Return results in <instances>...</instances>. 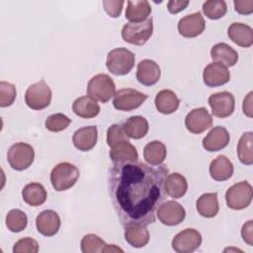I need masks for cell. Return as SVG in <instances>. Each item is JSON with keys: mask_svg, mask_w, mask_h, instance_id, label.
Wrapping results in <instances>:
<instances>
[{"mask_svg": "<svg viewBox=\"0 0 253 253\" xmlns=\"http://www.w3.org/2000/svg\"><path fill=\"white\" fill-rule=\"evenodd\" d=\"M169 174L163 165L143 162L118 164L108 173V190L121 223L148 225L165 199L164 182Z\"/></svg>", "mask_w": 253, "mask_h": 253, "instance_id": "cell-1", "label": "cell"}, {"mask_svg": "<svg viewBox=\"0 0 253 253\" xmlns=\"http://www.w3.org/2000/svg\"><path fill=\"white\" fill-rule=\"evenodd\" d=\"M135 56L126 47H118L109 51L106 59L108 70L117 76L126 75L134 66Z\"/></svg>", "mask_w": 253, "mask_h": 253, "instance_id": "cell-2", "label": "cell"}, {"mask_svg": "<svg viewBox=\"0 0 253 253\" xmlns=\"http://www.w3.org/2000/svg\"><path fill=\"white\" fill-rule=\"evenodd\" d=\"M79 176V169L75 165L69 162H60L52 168L50 182L55 191H66L75 185Z\"/></svg>", "mask_w": 253, "mask_h": 253, "instance_id": "cell-3", "label": "cell"}, {"mask_svg": "<svg viewBox=\"0 0 253 253\" xmlns=\"http://www.w3.org/2000/svg\"><path fill=\"white\" fill-rule=\"evenodd\" d=\"M116 93V85L113 79L105 73L93 76L87 85V94L95 101L107 103Z\"/></svg>", "mask_w": 253, "mask_h": 253, "instance_id": "cell-4", "label": "cell"}, {"mask_svg": "<svg viewBox=\"0 0 253 253\" xmlns=\"http://www.w3.org/2000/svg\"><path fill=\"white\" fill-rule=\"evenodd\" d=\"M153 21L152 18L139 23H126L122 29V38L125 42L135 44L143 45L152 36Z\"/></svg>", "mask_w": 253, "mask_h": 253, "instance_id": "cell-5", "label": "cell"}, {"mask_svg": "<svg viewBox=\"0 0 253 253\" xmlns=\"http://www.w3.org/2000/svg\"><path fill=\"white\" fill-rule=\"evenodd\" d=\"M252 198V186L247 181H241L232 185L225 193V202L227 207L235 211L247 208L251 204Z\"/></svg>", "mask_w": 253, "mask_h": 253, "instance_id": "cell-6", "label": "cell"}, {"mask_svg": "<svg viewBox=\"0 0 253 253\" xmlns=\"http://www.w3.org/2000/svg\"><path fill=\"white\" fill-rule=\"evenodd\" d=\"M52 92L44 80L30 85L25 93V102L33 110H42L49 106Z\"/></svg>", "mask_w": 253, "mask_h": 253, "instance_id": "cell-7", "label": "cell"}, {"mask_svg": "<svg viewBox=\"0 0 253 253\" xmlns=\"http://www.w3.org/2000/svg\"><path fill=\"white\" fill-rule=\"evenodd\" d=\"M35 159V150L32 145L25 142L13 144L7 153V160L11 168L17 171L28 169Z\"/></svg>", "mask_w": 253, "mask_h": 253, "instance_id": "cell-8", "label": "cell"}, {"mask_svg": "<svg viewBox=\"0 0 253 253\" xmlns=\"http://www.w3.org/2000/svg\"><path fill=\"white\" fill-rule=\"evenodd\" d=\"M147 99V95L132 88H124L117 91L114 95L113 105L115 109L129 112L140 107Z\"/></svg>", "mask_w": 253, "mask_h": 253, "instance_id": "cell-9", "label": "cell"}, {"mask_svg": "<svg viewBox=\"0 0 253 253\" xmlns=\"http://www.w3.org/2000/svg\"><path fill=\"white\" fill-rule=\"evenodd\" d=\"M202 244V234L195 228H186L172 239V248L178 253H192Z\"/></svg>", "mask_w": 253, "mask_h": 253, "instance_id": "cell-10", "label": "cell"}, {"mask_svg": "<svg viewBox=\"0 0 253 253\" xmlns=\"http://www.w3.org/2000/svg\"><path fill=\"white\" fill-rule=\"evenodd\" d=\"M156 215L159 221L164 225L174 226L185 219L186 211L178 202L166 201L160 204Z\"/></svg>", "mask_w": 253, "mask_h": 253, "instance_id": "cell-11", "label": "cell"}, {"mask_svg": "<svg viewBox=\"0 0 253 253\" xmlns=\"http://www.w3.org/2000/svg\"><path fill=\"white\" fill-rule=\"evenodd\" d=\"M209 105L214 117L227 118L234 112L235 99L230 92L222 91L211 94L209 97Z\"/></svg>", "mask_w": 253, "mask_h": 253, "instance_id": "cell-12", "label": "cell"}, {"mask_svg": "<svg viewBox=\"0 0 253 253\" xmlns=\"http://www.w3.org/2000/svg\"><path fill=\"white\" fill-rule=\"evenodd\" d=\"M212 126V118L209 111L204 108L193 109L185 118L186 128L195 134L204 132Z\"/></svg>", "mask_w": 253, "mask_h": 253, "instance_id": "cell-13", "label": "cell"}, {"mask_svg": "<svg viewBox=\"0 0 253 253\" xmlns=\"http://www.w3.org/2000/svg\"><path fill=\"white\" fill-rule=\"evenodd\" d=\"M206 28V22L201 12L187 15L178 23L179 34L184 38H195L200 36Z\"/></svg>", "mask_w": 253, "mask_h": 253, "instance_id": "cell-14", "label": "cell"}, {"mask_svg": "<svg viewBox=\"0 0 253 253\" xmlns=\"http://www.w3.org/2000/svg\"><path fill=\"white\" fill-rule=\"evenodd\" d=\"M204 83L209 87H218L226 84L230 79V73L226 66L218 62L208 64L203 72Z\"/></svg>", "mask_w": 253, "mask_h": 253, "instance_id": "cell-15", "label": "cell"}, {"mask_svg": "<svg viewBox=\"0 0 253 253\" xmlns=\"http://www.w3.org/2000/svg\"><path fill=\"white\" fill-rule=\"evenodd\" d=\"M60 223L61 221L58 213L52 210L42 211L36 218L37 229L44 236L55 235L60 228Z\"/></svg>", "mask_w": 253, "mask_h": 253, "instance_id": "cell-16", "label": "cell"}, {"mask_svg": "<svg viewBox=\"0 0 253 253\" xmlns=\"http://www.w3.org/2000/svg\"><path fill=\"white\" fill-rule=\"evenodd\" d=\"M161 75V70L154 60L143 59L137 64L136 79L144 86H152L156 84Z\"/></svg>", "mask_w": 253, "mask_h": 253, "instance_id": "cell-17", "label": "cell"}, {"mask_svg": "<svg viewBox=\"0 0 253 253\" xmlns=\"http://www.w3.org/2000/svg\"><path fill=\"white\" fill-rule=\"evenodd\" d=\"M109 155L114 165L134 163L138 160L137 150L128 140L123 141L114 147H111Z\"/></svg>", "mask_w": 253, "mask_h": 253, "instance_id": "cell-18", "label": "cell"}, {"mask_svg": "<svg viewBox=\"0 0 253 253\" xmlns=\"http://www.w3.org/2000/svg\"><path fill=\"white\" fill-rule=\"evenodd\" d=\"M229 140L230 136L225 127L220 126H214L203 139V147L210 152L219 151L227 146Z\"/></svg>", "mask_w": 253, "mask_h": 253, "instance_id": "cell-19", "label": "cell"}, {"mask_svg": "<svg viewBox=\"0 0 253 253\" xmlns=\"http://www.w3.org/2000/svg\"><path fill=\"white\" fill-rule=\"evenodd\" d=\"M83 253H105V252H124L123 249L115 244H107L101 237L89 233L83 236L80 243Z\"/></svg>", "mask_w": 253, "mask_h": 253, "instance_id": "cell-20", "label": "cell"}, {"mask_svg": "<svg viewBox=\"0 0 253 253\" xmlns=\"http://www.w3.org/2000/svg\"><path fill=\"white\" fill-rule=\"evenodd\" d=\"M98 129L95 126H83L77 129L72 136L74 146L80 151H89L97 143Z\"/></svg>", "mask_w": 253, "mask_h": 253, "instance_id": "cell-21", "label": "cell"}, {"mask_svg": "<svg viewBox=\"0 0 253 253\" xmlns=\"http://www.w3.org/2000/svg\"><path fill=\"white\" fill-rule=\"evenodd\" d=\"M228 38L241 47H250L253 44V30L243 23H232L227 30Z\"/></svg>", "mask_w": 253, "mask_h": 253, "instance_id": "cell-22", "label": "cell"}, {"mask_svg": "<svg viewBox=\"0 0 253 253\" xmlns=\"http://www.w3.org/2000/svg\"><path fill=\"white\" fill-rule=\"evenodd\" d=\"M211 57L214 62L221 63L226 67H232L238 61L237 51L225 42L214 44L211 49Z\"/></svg>", "mask_w": 253, "mask_h": 253, "instance_id": "cell-23", "label": "cell"}, {"mask_svg": "<svg viewBox=\"0 0 253 253\" xmlns=\"http://www.w3.org/2000/svg\"><path fill=\"white\" fill-rule=\"evenodd\" d=\"M233 164L225 155H218L210 164L211 177L218 182L228 180L233 174Z\"/></svg>", "mask_w": 253, "mask_h": 253, "instance_id": "cell-24", "label": "cell"}, {"mask_svg": "<svg viewBox=\"0 0 253 253\" xmlns=\"http://www.w3.org/2000/svg\"><path fill=\"white\" fill-rule=\"evenodd\" d=\"M154 103L159 113L169 115L177 111L180 105V100L172 90L163 89L156 94Z\"/></svg>", "mask_w": 253, "mask_h": 253, "instance_id": "cell-25", "label": "cell"}, {"mask_svg": "<svg viewBox=\"0 0 253 253\" xmlns=\"http://www.w3.org/2000/svg\"><path fill=\"white\" fill-rule=\"evenodd\" d=\"M74 114L83 119H92L99 115L100 106L90 96H82L77 98L72 104Z\"/></svg>", "mask_w": 253, "mask_h": 253, "instance_id": "cell-26", "label": "cell"}, {"mask_svg": "<svg viewBox=\"0 0 253 253\" xmlns=\"http://www.w3.org/2000/svg\"><path fill=\"white\" fill-rule=\"evenodd\" d=\"M149 232L144 225L129 224L125 226V239L134 248L144 247L149 241Z\"/></svg>", "mask_w": 253, "mask_h": 253, "instance_id": "cell-27", "label": "cell"}, {"mask_svg": "<svg viewBox=\"0 0 253 253\" xmlns=\"http://www.w3.org/2000/svg\"><path fill=\"white\" fill-rule=\"evenodd\" d=\"M164 190L169 197L173 199H180L188 190L187 180L180 173L168 174L164 182Z\"/></svg>", "mask_w": 253, "mask_h": 253, "instance_id": "cell-28", "label": "cell"}, {"mask_svg": "<svg viewBox=\"0 0 253 253\" xmlns=\"http://www.w3.org/2000/svg\"><path fill=\"white\" fill-rule=\"evenodd\" d=\"M22 197L24 202L29 206L39 207L46 201L47 193L41 183L33 182L27 184L24 187L22 191Z\"/></svg>", "mask_w": 253, "mask_h": 253, "instance_id": "cell-29", "label": "cell"}, {"mask_svg": "<svg viewBox=\"0 0 253 253\" xmlns=\"http://www.w3.org/2000/svg\"><path fill=\"white\" fill-rule=\"evenodd\" d=\"M151 13V6L146 0L127 1L126 19L131 23H139L148 19Z\"/></svg>", "mask_w": 253, "mask_h": 253, "instance_id": "cell-30", "label": "cell"}, {"mask_svg": "<svg viewBox=\"0 0 253 253\" xmlns=\"http://www.w3.org/2000/svg\"><path fill=\"white\" fill-rule=\"evenodd\" d=\"M126 134L129 138L140 139L148 132V122L141 116H132L128 118L123 125Z\"/></svg>", "mask_w": 253, "mask_h": 253, "instance_id": "cell-31", "label": "cell"}, {"mask_svg": "<svg viewBox=\"0 0 253 253\" xmlns=\"http://www.w3.org/2000/svg\"><path fill=\"white\" fill-rule=\"evenodd\" d=\"M198 212L204 217H213L218 213L219 206L216 193L203 194L196 203Z\"/></svg>", "mask_w": 253, "mask_h": 253, "instance_id": "cell-32", "label": "cell"}, {"mask_svg": "<svg viewBox=\"0 0 253 253\" xmlns=\"http://www.w3.org/2000/svg\"><path fill=\"white\" fill-rule=\"evenodd\" d=\"M167 155V149L163 142L153 140L148 142L143 149V157L149 165H160L164 162Z\"/></svg>", "mask_w": 253, "mask_h": 253, "instance_id": "cell-33", "label": "cell"}, {"mask_svg": "<svg viewBox=\"0 0 253 253\" xmlns=\"http://www.w3.org/2000/svg\"><path fill=\"white\" fill-rule=\"evenodd\" d=\"M237 156L242 164H253V133L251 131L244 132L239 138L237 144Z\"/></svg>", "mask_w": 253, "mask_h": 253, "instance_id": "cell-34", "label": "cell"}, {"mask_svg": "<svg viewBox=\"0 0 253 253\" xmlns=\"http://www.w3.org/2000/svg\"><path fill=\"white\" fill-rule=\"evenodd\" d=\"M27 224L28 216L19 209L11 210L6 215V226L12 232H21L27 227Z\"/></svg>", "mask_w": 253, "mask_h": 253, "instance_id": "cell-35", "label": "cell"}, {"mask_svg": "<svg viewBox=\"0 0 253 253\" xmlns=\"http://www.w3.org/2000/svg\"><path fill=\"white\" fill-rule=\"evenodd\" d=\"M203 12L211 20L222 18L227 12V5L223 0H208L203 4Z\"/></svg>", "mask_w": 253, "mask_h": 253, "instance_id": "cell-36", "label": "cell"}, {"mask_svg": "<svg viewBox=\"0 0 253 253\" xmlns=\"http://www.w3.org/2000/svg\"><path fill=\"white\" fill-rule=\"evenodd\" d=\"M71 120L61 113H56L48 116L44 122L46 129L52 132H58L68 127Z\"/></svg>", "mask_w": 253, "mask_h": 253, "instance_id": "cell-37", "label": "cell"}, {"mask_svg": "<svg viewBox=\"0 0 253 253\" xmlns=\"http://www.w3.org/2000/svg\"><path fill=\"white\" fill-rule=\"evenodd\" d=\"M16 87L14 84L1 81L0 82V106L2 108L11 106L16 99Z\"/></svg>", "mask_w": 253, "mask_h": 253, "instance_id": "cell-38", "label": "cell"}, {"mask_svg": "<svg viewBox=\"0 0 253 253\" xmlns=\"http://www.w3.org/2000/svg\"><path fill=\"white\" fill-rule=\"evenodd\" d=\"M126 140L128 139L123 126L114 124L107 129V144L110 147H114L115 145Z\"/></svg>", "mask_w": 253, "mask_h": 253, "instance_id": "cell-39", "label": "cell"}, {"mask_svg": "<svg viewBox=\"0 0 253 253\" xmlns=\"http://www.w3.org/2000/svg\"><path fill=\"white\" fill-rule=\"evenodd\" d=\"M39 251V243L31 237H25L18 240L13 247L14 253H37Z\"/></svg>", "mask_w": 253, "mask_h": 253, "instance_id": "cell-40", "label": "cell"}, {"mask_svg": "<svg viewBox=\"0 0 253 253\" xmlns=\"http://www.w3.org/2000/svg\"><path fill=\"white\" fill-rule=\"evenodd\" d=\"M104 6V10L106 13L112 17V18H118L120 17L123 6L125 4L124 1H113V0H105L102 2Z\"/></svg>", "mask_w": 253, "mask_h": 253, "instance_id": "cell-41", "label": "cell"}, {"mask_svg": "<svg viewBox=\"0 0 253 253\" xmlns=\"http://www.w3.org/2000/svg\"><path fill=\"white\" fill-rule=\"evenodd\" d=\"M233 4H234L235 11L241 15H249L253 12V1L252 0H245V1L234 0Z\"/></svg>", "mask_w": 253, "mask_h": 253, "instance_id": "cell-42", "label": "cell"}, {"mask_svg": "<svg viewBox=\"0 0 253 253\" xmlns=\"http://www.w3.org/2000/svg\"><path fill=\"white\" fill-rule=\"evenodd\" d=\"M241 236L248 245H253V221L251 219L243 224L241 229Z\"/></svg>", "mask_w": 253, "mask_h": 253, "instance_id": "cell-43", "label": "cell"}, {"mask_svg": "<svg viewBox=\"0 0 253 253\" xmlns=\"http://www.w3.org/2000/svg\"><path fill=\"white\" fill-rule=\"evenodd\" d=\"M189 3V0H170L167 3V9L171 14H177L187 8Z\"/></svg>", "mask_w": 253, "mask_h": 253, "instance_id": "cell-44", "label": "cell"}, {"mask_svg": "<svg viewBox=\"0 0 253 253\" xmlns=\"http://www.w3.org/2000/svg\"><path fill=\"white\" fill-rule=\"evenodd\" d=\"M252 95H253V92H249L248 95L244 98L243 105H242V110H243L244 115H246L249 118L253 117V114H252Z\"/></svg>", "mask_w": 253, "mask_h": 253, "instance_id": "cell-45", "label": "cell"}]
</instances>
